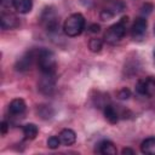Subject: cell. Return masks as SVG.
Listing matches in <instances>:
<instances>
[{"label": "cell", "mask_w": 155, "mask_h": 155, "mask_svg": "<svg viewBox=\"0 0 155 155\" xmlns=\"http://www.w3.org/2000/svg\"><path fill=\"white\" fill-rule=\"evenodd\" d=\"M127 24H128V17L124 16L117 23L110 25L107 31L104 33V41L109 45H115L117 44L126 34V29H127Z\"/></svg>", "instance_id": "6da1fadb"}, {"label": "cell", "mask_w": 155, "mask_h": 155, "mask_svg": "<svg viewBox=\"0 0 155 155\" xmlns=\"http://www.w3.org/2000/svg\"><path fill=\"white\" fill-rule=\"evenodd\" d=\"M85 23H86L85 17L81 13H73L64 21L63 31L65 33V35L70 38L78 36L85 29Z\"/></svg>", "instance_id": "7a4b0ae2"}, {"label": "cell", "mask_w": 155, "mask_h": 155, "mask_svg": "<svg viewBox=\"0 0 155 155\" xmlns=\"http://www.w3.org/2000/svg\"><path fill=\"white\" fill-rule=\"evenodd\" d=\"M38 65L41 73H54L56 71V56L52 51H50L48 48H40L38 51Z\"/></svg>", "instance_id": "3957f363"}, {"label": "cell", "mask_w": 155, "mask_h": 155, "mask_svg": "<svg viewBox=\"0 0 155 155\" xmlns=\"http://www.w3.org/2000/svg\"><path fill=\"white\" fill-rule=\"evenodd\" d=\"M41 21L45 24V28L50 33H56L57 29H59V21L58 17L56 16V12L52 7L45 8L41 16Z\"/></svg>", "instance_id": "277c9868"}, {"label": "cell", "mask_w": 155, "mask_h": 155, "mask_svg": "<svg viewBox=\"0 0 155 155\" xmlns=\"http://www.w3.org/2000/svg\"><path fill=\"white\" fill-rule=\"evenodd\" d=\"M136 92L140 96L151 97L155 93V78L148 76L144 79H139L136 84Z\"/></svg>", "instance_id": "5b68a950"}, {"label": "cell", "mask_w": 155, "mask_h": 155, "mask_svg": "<svg viewBox=\"0 0 155 155\" xmlns=\"http://www.w3.org/2000/svg\"><path fill=\"white\" fill-rule=\"evenodd\" d=\"M38 87L41 93L44 94H51L56 88V76L54 73H42V76L40 78V81L38 84Z\"/></svg>", "instance_id": "8992f818"}, {"label": "cell", "mask_w": 155, "mask_h": 155, "mask_svg": "<svg viewBox=\"0 0 155 155\" xmlns=\"http://www.w3.org/2000/svg\"><path fill=\"white\" fill-rule=\"evenodd\" d=\"M148 28V22L145 17H137L131 28V35L134 40H140L144 38Z\"/></svg>", "instance_id": "52a82bcc"}, {"label": "cell", "mask_w": 155, "mask_h": 155, "mask_svg": "<svg viewBox=\"0 0 155 155\" xmlns=\"http://www.w3.org/2000/svg\"><path fill=\"white\" fill-rule=\"evenodd\" d=\"M36 57H38V52L35 53L34 51H27L16 62V65H15L16 70H18V71H25V70L30 69V67H31L34 59H36Z\"/></svg>", "instance_id": "ba28073f"}, {"label": "cell", "mask_w": 155, "mask_h": 155, "mask_svg": "<svg viewBox=\"0 0 155 155\" xmlns=\"http://www.w3.org/2000/svg\"><path fill=\"white\" fill-rule=\"evenodd\" d=\"M0 24H1V28L4 30H8V29L16 28L19 24V22H18V18L13 13L2 12L0 16Z\"/></svg>", "instance_id": "9c48e42d"}, {"label": "cell", "mask_w": 155, "mask_h": 155, "mask_svg": "<svg viewBox=\"0 0 155 155\" xmlns=\"http://www.w3.org/2000/svg\"><path fill=\"white\" fill-rule=\"evenodd\" d=\"M25 109H27V105H25V102L22 98H15L8 104V113L12 116L23 115L24 111H25Z\"/></svg>", "instance_id": "30bf717a"}, {"label": "cell", "mask_w": 155, "mask_h": 155, "mask_svg": "<svg viewBox=\"0 0 155 155\" xmlns=\"http://www.w3.org/2000/svg\"><path fill=\"white\" fill-rule=\"evenodd\" d=\"M58 137H59V139H61V143H62L63 145H67V147L73 145V144L75 143V140H76V133H75L73 130H70V128H64V130H62Z\"/></svg>", "instance_id": "8fae6325"}, {"label": "cell", "mask_w": 155, "mask_h": 155, "mask_svg": "<svg viewBox=\"0 0 155 155\" xmlns=\"http://www.w3.org/2000/svg\"><path fill=\"white\" fill-rule=\"evenodd\" d=\"M101 154L103 155H115L117 153L116 147L114 145L113 142L110 140H102L98 143V149H97Z\"/></svg>", "instance_id": "7c38bea8"}, {"label": "cell", "mask_w": 155, "mask_h": 155, "mask_svg": "<svg viewBox=\"0 0 155 155\" xmlns=\"http://www.w3.org/2000/svg\"><path fill=\"white\" fill-rule=\"evenodd\" d=\"M15 10L19 13H28L31 11L33 8V1L31 0H13V5Z\"/></svg>", "instance_id": "4fadbf2b"}, {"label": "cell", "mask_w": 155, "mask_h": 155, "mask_svg": "<svg viewBox=\"0 0 155 155\" xmlns=\"http://www.w3.org/2000/svg\"><path fill=\"white\" fill-rule=\"evenodd\" d=\"M140 151L147 155H155V137H148L140 143Z\"/></svg>", "instance_id": "5bb4252c"}, {"label": "cell", "mask_w": 155, "mask_h": 155, "mask_svg": "<svg viewBox=\"0 0 155 155\" xmlns=\"http://www.w3.org/2000/svg\"><path fill=\"white\" fill-rule=\"evenodd\" d=\"M104 116L105 119L110 122V124H116L119 121V113L116 110V108L111 104H107L104 107Z\"/></svg>", "instance_id": "9a60e30c"}, {"label": "cell", "mask_w": 155, "mask_h": 155, "mask_svg": "<svg viewBox=\"0 0 155 155\" xmlns=\"http://www.w3.org/2000/svg\"><path fill=\"white\" fill-rule=\"evenodd\" d=\"M22 131H23V134L27 139H34L36 136H38V132H39V128L35 124H25L23 127H22Z\"/></svg>", "instance_id": "2e32d148"}, {"label": "cell", "mask_w": 155, "mask_h": 155, "mask_svg": "<svg viewBox=\"0 0 155 155\" xmlns=\"http://www.w3.org/2000/svg\"><path fill=\"white\" fill-rule=\"evenodd\" d=\"M38 114L40 115L41 119L47 120V119H51V117H52L53 110L51 109L50 105H39V108H38Z\"/></svg>", "instance_id": "e0dca14e"}, {"label": "cell", "mask_w": 155, "mask_h": 155, "mask_svg": "<svg viewBox=\"0 0 155 155\" xmlns=\"http://www.w3.org/2000/svg\"><path fill=\"white\" fill-rule=\"evenodd\" d=\"M103 47V41L98 38H92L90 41H88V48L92 51V52H99Z\"/></svg>", "instance_id": "ac0fdd59"}, {"label": "cell", "mask_w": 155, "mask_h": 155, "mask_svg": "<svg viewBox=\"0 0 155 155\" xmlns=\"http://www.w3.org/2000/svg\"><path fill=\"white\" fill-rule=\"evenodd\" d=\"M59 145H61V139H59V137H57V136H51V137L47 139V147H48L50 149H57Z\"/></svg>", "instance_id": "d6986e66"}, {"label": "cell", "mask_w": 155, "mask_h": 155, "mask_svg": "<svg viewBox=\"0 0 155 155\" xmlns=\"http://www.w3.org/2000/svg\"><path fill=\"white\" fill-rule=\"evenodd\" d=\"M114 16H115V15H114L108 7H107V8H103V10L101 11V13H99V17H101L102 21H110Z\"/></svg>", "instance_id": "ffe728a7"}, {"label": "cell", "mask_w": 155, "mask_h": 155, "mask_svg": "<svg viewBox=\"0 0 155 155\" xmlns=\"http://www.w3.org/2000/svg\"><path fill=\"white\" fill-rule=\"evenodd\" d=\"M116 96H117V98L119 99H128L130 97H131V91L128 90V88H126V87H124V88H121L117 93H116Z\"/></svg>", "instance_id": "44dd1931"}, {"label": "cell", "mask_w": 155, "mask_h": 155, "mask_svg": "<svg viewBox=\"0 0 155 155\" xmlns=\"http://www.w3.org/2000/svg\"><path fill=\"white\" fill-rule=\"evenodd\" d=\"M153 8H154V6H153L150 2H145V4H144L142 7H140V12H142V15L148 16L149 13H151Z\"/></svg>", "instance_id": "7402d4cb"}, {"label": "cell", "mask_w": 155, "mask_h": 155, "mask_svg": "<svg viewBox=\"0 0 155 155\" xmlns=\"http://www.w3.org/2000/svg\"><path fill=\"white\" fill-rule=\"evenodd\" d=\"M8 127H10V124L7 121H2L1 125H0V130H1V133L2 134H6V132L8 131Z\"/></svg>", "instance_id": "603a6c76"}, {"label": "cell", "mask_w": 155, "mask_h": 155, "mask_svg": "<svg viewBox=\"0 0 155 155\" xmlns=\"http://www.w3.org/2000/svg\"><path fill=\"white\" fill-rule=\"evenodd\" d=\"M88 29H90V31H91V33H98V31L101 30V27H99L98 24H96V23H94V24H91Z\"/></svg>", "instance_id": "cb8c5ba5"}, {"label": "cell", "mask_w": 155, "mask_h": 155, "mask_svg": "<svg viewBox=\"0 0 155 155\" xmlns=\"http://www.w3.org/2000/svg\"><path fill=\"white\" fill-rule=\"evenodd\" d=\"M0 2L2 7H10L11 5H13V0H0Z\"/></svg>", "instance_id": "d4e9b609"}, {"label": "cell", "mask_w": 155, "mask_h": 155, "mask_svg": "<svg viewBox=\"0 0 155 155\" xmlns=\"http://www.w3.org/2000/svg\"><path fill=\"white\" fill-rule=\"evenodd\" d=\"M122 154L124 155H126V154H131L132 155V154H134V150L133 149H130V148H124L122 149Z\"/></svg>", "instance_id": "484cf974"}, {"label": "cell", "mask_w": 155, "mask_h": 155, "mask_svg": "<svg viewBox=\"0 0 155 155\" xmlns=\"http://www.w3.org/2000/svg\"><path fill=\"white\" fill-rule=\"evenodd\" d=\"M153 54H154V63H155V50H154V53Z\"/></svg>", "instance_id": "4316f807"}, {"label": "cell", "mask_w": 155, "mask_h": 155, "mask_svg": "<svg viewBox=\"0 0 155 155\" xmlns=\"http://www.w3.org/2000/svg\"><path fill=\"white\" fill-rule=\"evenodd\" d=\"M154 30H155V29H154Z\"/></svg>", "instance_id": "83f0119b"}]
</instances>
